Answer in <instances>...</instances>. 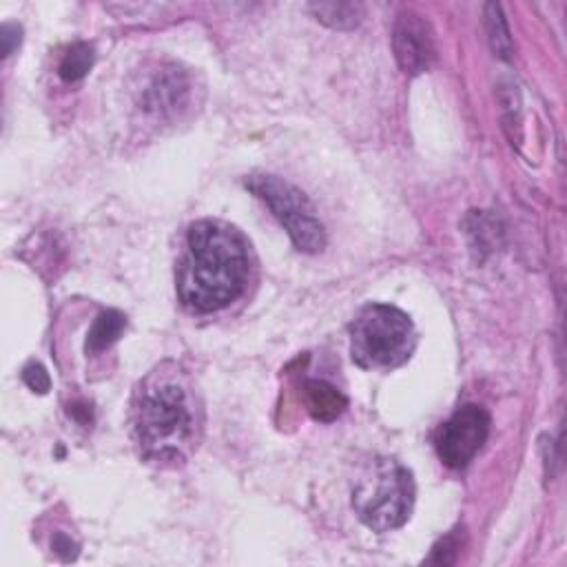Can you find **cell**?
I'll return each mask as SVG.
<instances>
[{
    "instance_id": "cell-1",
    "label": "cell",
    "mask_w": 567,
    "mask_h": 567,
    "mask_svg": "<svg viewBox=\"0 0 567 567\" xmlns=\"http://www.w3.org/2000/svg\"><path fill=\"white\" fill-rule=\"evenodd\" d=\"M133 434L146 461L157 465H179L199 441L202 403L177 363H162L148 372L131 408Z\"/></svg>"
},
{
    "instance_id": "cell-2",
    "label": "cell",
    "mask_w": 567,
    "mask_h": 567,
    "mask_svg": "<svg viewBox=\"0 0 567 567\" xmlns=\"http://www.w3.org/2000/svg\"><path fill=\"white\" fill-rule=\"evenodd\" d=\"M250 272L246 237L217 219L195 221L177 268V295L195 312H213L235 301Z\"/></svg>"
},
{
    "instance_id": "cell-3",
    "label": "cell",
    "mask_w": 567,
    "mask_h": 567,
    "mask_svg": "<svg viewBox=\"0 0 567 567\" xmlns=\"http://www.w3.org/2000/svg\"><path fill=\"white\" fill-rule=\"evenodd\" d=\"M414 343L410 317L388 303L363 306L350 323V354L365 370H392L405 363Z\"/></svg>"
},
{
    "instance_id": "cell-4",
    "label": "cell",
    "mask_w": 567,
    "mask_h": 567,
    "mask_svg": "<svg viewBox=\"0 0 567 567\" xmlns=\"http://www.w3.org/2000/svg\"><path fill=\"white\" fill-rule=\"evenodd\" d=\"M414 505V481L396 458L379 456L368 463L352 489V507L363 525L374 532L401 527Z\"/></svg>"
},
{
    "instance_id": "cell-5",
    "label": "cell",
    "mask_w": 567,
    "mask_h": 567,
    "mask_svg": "<svg viewBox=\"0 0 567 567\" xmlns=\"http://www.w3.org/2000/svg\"><path fill=\"white\" fill-rule=\"evenodd\" d=\"M246 188H250L261 202L268 204L272 215L290 235L297 250L312 255L326 246L323 224L315 215L308 197L297 186L275 175H250L246 179Z\"/></svg>"
},
{
    "instance_id": "cell-6",
    "label": "cell",
    "mask_w": 567,
    "mask_h": 567,
    "mask_svg": "<svg viewBox=\"0 0 567 567\" xmlns=\"http://www.w3.org/2000/svg\"><path fill=\"white\" fill-rule=\"evenodd\" d=\"M487 434L489 414L483 408L474 403L458 408L439 432L436 450L441 461L450 467H465L483 447Z\"/></svg>"
},
{
    "instance_id": "cell-7",
    "label": "cell",
    "mask_w": 567,
    "mask_h": 567,
    "mask_svg": "<svg viewBox=\"0 0 567 567\" xmlns=\"http://www.w3.org/2000/svg\"><path fill=\"white\" fill-rule=\"evenodd\" d=\"M392 47L399 66L412 75L430 69L436 55L432 31L427 22L414 11L399 13L392 31Z\"/></svg>"
},
{
    "instance_id": "cell-8",
    "label": "cell",
    "mask_w": 567,
    "mask_h": 567,
    "mask_svg": "<svg viewBox=\"0 0 567 567\" xmlns=\"http://www.w3.org/2000/svg\"><path fill=\"white\" fill-rule=\"evenodd\" d=\"M190 78L175 64L162 66L142 93V109L153 117H175L190 100Z\"/></svg>"
},
{
    "instance_id": "cell-9",
    "label": "cell",
    "mask_w": 567,
    "mask_h": 567,
    "mask_svg": "<svg viewBox=\"0 0 567 567\" xmlns=\"http://www.w3.org/2000/svg\"><path fill=\"white\" fill-rule=\"evenodd\" d=\"M306 410L317 421H332L337 419L346 408V396L330 383L319 379H308L301 385Z\"/></svg>"
},
{
    "instance_id": "cell-10",
    "label": "cell",
    "mask_w": 567,
    "mask_h": 567,
    "mask_svg": "<svg viewBox=\"0 0 567 567\" xmlns=\"http://www.w3.org/2000/svg\"><path fill=\"white\" fill-rule=\"evenodd\" d=\"M312 16L330 29H354L363 20L361 2H312L308 7Z\"/></svg>"
},
{
    "instance_id": "cell-11",
    "label": "cell",
    "mask_w": 567,
    "mask_h": 567,
    "mask_svg": "<svg viewBox=\"0 0 567 567\" xmlns=\"http://www.w3.org/2000/svg\"><path fill=\"white\" fill-rule=\"evenodd\" d=\"M124 328H126V317L122 312L117 310L100 312L86 337V354H97L111 348L120 339Z\"/></svg>"
},
{
    "instance_id": "cell-12",
    "label": "cell",
    "mask_w": 567,
    "mask_h": 567,
    "mask_svg": "<svg viewBox=\"0 0 567 567\" xmlns=\"http://www.w3.org/2000/svg\"><path fill=\"white\" fill-rule=\"evenodd\" d=\"M93 60H95V53H93V47L89 42H75L66 49L62 62H60V78L64 82H75V80H82L91 66H93Z\"/></svg>"
},
{
    "instance_id": "cell-13",
    "label": "cell",
    "mask_w": 567,
    "mask_h": 567,
    "mask_svg": "<svg viewBox=\"0 0 567 567\" xmlns=\"http://www.w3.org/2000/svg\"><path fill=\"white\" fill-rule=\"evenodd\" d=\"M485 18H487V33H489L492 51L498 58L509 60L512 58V38H509L505 18L501 13V7L498 4H487L485 7Z\"/></svg>"
},
{
    "instance_id": "cell-14",
    "label": "cell",
    "mask_w": 567,
    "mask_h": 567,
    "mask_svg": "<svg viewBox=\"0 0 567 567\" xmlns=\"http://www.w3.org/2000/svg\"><path fill=\"white\" fill-rule=\"evenodd\" d=\"M22 381H24L33 392H40V394H44V392L51 388V379H49L47 370H44L40 363H29V365L22 370Z\"/></svg>"
},
{
    "instance_id": "cell-15",
    "label": "cell",
    "mask_w": 567,
    "mask_h": 567,
    "mask_svg": "<svg viewBox=\"0 0 567 567\" xmlns=\"http://www.w3.org/2000/svg\"><path fill=\"white\" fill-rule=\"evenodd\" d=\"M0 40H2V55H9L20 44V27L18 24H2Z\"/></svg>"
},
{
    "instance_id": "cell-16",
    "label": "cell",
    "mask_w": 567,
    "mask_h": 567,
    "mask_svg": "<svg viewBox=\"0 0 567 567\" xmlns=\"http://www.w3.org/2000/svg\"><path fill=\"white\" fill-rule=\"evenodd\" d=\"M53 551L60 554L64 560H71V558H75V554H78V545H75L66 534H58V536L53 538Z\"/></svg>"
}]
</instances>
